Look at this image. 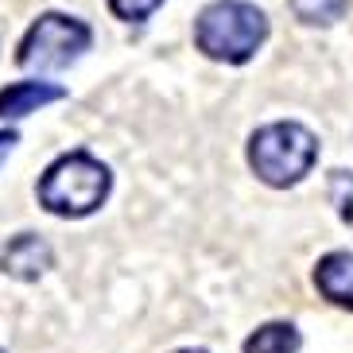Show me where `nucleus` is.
<instances>
[{"label":"nucleus","mask_w":353,"mask_h":353,"mask_svg":"<svg viewBox=\"0 0 353 353\" xmlns=\"http://www.w3.org/2000/svg\"><path fill=\"white\" fill-rule=\"evenodd\" d=\"M109 187L113 175L101 159H94L90 152H70L54 159L39 179V202L54 218H85L109 198Z\"/></svg>","instance_id":"f257e3e1"},{"label":"nucleus","mask_w":353,"mask_h":353,"mask_svg":"<svg viewBox=\"0 0 353 353\" xmlns=\"http://www.w3.org/2000/svg\"><path fill=\"white\" fill-rule=\"evenodd\" d=\"M194 39L198 51L218 63H249L260 51V43L268 39V16L245 0H218L202 8L194 23Z\"/></svg>","instance_id":"f03ea898"},{"label":"nucleus","mask_w":353,"mask_h":353,"mask_svg":"<svg viewBox=\"0 0 353 353\" xmlns=\"http://www.w3.org/2000/svg\"><path fill=\"white\" fill-rule=\"evenodd\" d=\"M314 159H319V140L311 128L295 121L264 125L249 140V167L268 187H295L299 179L311 175Z\"/></svg>","instance_id":"7ed1b4c3"},{"label":"nucleus","mask_w":353,"mask_h":353,"mask_svg":"<svg viewBox=\"0 0 353 353\" xmlns=\"http://www.w3.org/2000/svg\"><path fill=\"white\" fill-rule=\"evenodd\" d=\"M90 28L63 12H47L32 23V32L20 43V63L28 70H63L74 59L90 51Z\"/></svg>","instance_id":"20e7f679"},{"label":"nucleus","mask_w":353,"mask_h":353,"mask_svg":"<svg viewBox=\"0 0 353 353\" xmlns=\"http://www.w3.org/2000/svg\"><path fill=\"white\" fill-rule=\"evenodd\" d=\"M51 264H54L51 245H47L43 237H35V233H20V237H12L8 245H4V252H0V272L12 276V280H23V283L39 280Z\"/></svg>","instance_id":"39448f33"},{"label":"nucleus","mask_w":353,"mask_h":353,"mask_svg":"<svg viewBox=\"0 0 353 353\" xmlns=\"http://www.w3.org/2000/svg\"><path fill=\"white\" fill-rule=\"evenodd\" d=\"M314 288L334 307L353 311V252H326L314 268Z\"/></svg>","instance_id":"423d86ee"},{"label":"nucleus","mask_w":353,"mask_h":353,"mask_svg":"<svg viewBox=\"0 0 353 353\" xmlns=\"http://www.w3.org/2000/svg\"><path fill=\"white\" fill-rule=\"evenodd\" d=\"M66 90L51 82H12L8 90H0V117L4 121H16V117H28L35 109L51 101H63Z\"/></svg>","instance_id":"0eeeda50"},{"label":"nucleus","mask_w":353,"mask_h":353,"mask_svg":"<svg viewBox=\"0 0 353 353\" xmlns=\"http://www.w3.org/2000/svg\"><path fill=\"white\" fill-rule=\"evenodd\" d=\"M303 338L291 322H264L245 338V353H299Z\"/></svg>","instance_id":"6e6552de"},{"label":"nucleus","mask_w":353,"mask_h":353,"mask_svg":"<svg viewBox=\"0 0 353 353\" xmlns=\"http://www.w3.org/2000/svg\"><path fill=\"white\" fill-rule=\"evenodd\" d=\"M350 8V0H291V12L303 23H338Z\"/></svg>","instance_id":"1a4fd4ad"},{"label":"nucleus","mask_w":353,"mask_h":353,"mask_svg":"<svg viewBox=\"0 0 353 353\" xmlns=\"http://www.w3.org/2000/svg\"><path fill=\"white\" fill-rule=\"evenodd\" d=\"M159 4H163V0H109V8L117 12V20H128V23L148 20Z\"/></svg>","instance_id":"9d476101"},{"label":"nucleus","mask_w":353,"mask_h":353,"mask_svg":"<svg viewBox=\"0 0 353 353\" xmlns=\"http://www.w3.org/2000/svg\"><path fill=\"white\" fill-rule=\"evenodd\" d=\"M12 148H16V132H0V163L12 156Z\"/></svg>","instance_id":"9b49d317"},{"label":"nucleus","mask_w":353,"mask_h":353,"mask_svg":"<svg viewBox=\"0 0 353 353\" xmlns=\"http://www.w3.org/2000/svg\"><path fill=\"white\" fill-rule=\"evenodd\" d=\"M179 353H206V350H179Z\"/></svg>","instance_id":"f8f14e48"},{"label":"nucleus","mask_w":353,"mask_h":353,"mask_svg":"<svg viewBox=\"0 0 353 353\" xmlns=\"http://www.w3.org/2000/svg\"><path fill=\"white\" fill-rule=\"evenodd\" d=\"M0 353H4V350H0Z\"/></svg>","instance_id":"ddd939ff"}]
</instances>
